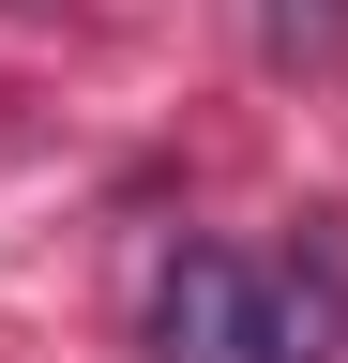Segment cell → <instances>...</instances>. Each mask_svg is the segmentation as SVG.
I'll return each mask as SVG.
<instances>
[{"mask_svg": "<svg viewBox=\"0 0 348 363\" xmlns=\"http://www.w3.org/2000/svg\"><path fill=\"white\" fill-rule=\"evenodd\" d=\"M152 348H167V363H333V348H348V272H333V257L182 242L167 288H152Z\"/></svg>", "mask_w": 348, "mask_h": 363, "instance_id": "6da1fadb", "label": "cell"}, {"mask_svg": "<svg viewBox=\"0 0 348 363\" xmlns=\"http://www.w3.org/2000/svg\"><path fill=\"white\" fill-rule=\"evenodd\" d=\"M273 45H333V0H273Z\"/></svg>", "mask_w": 348, "mask_h": 363, "instance_id": "7a4b0ae2", "label": "cell"}]
</instances>
